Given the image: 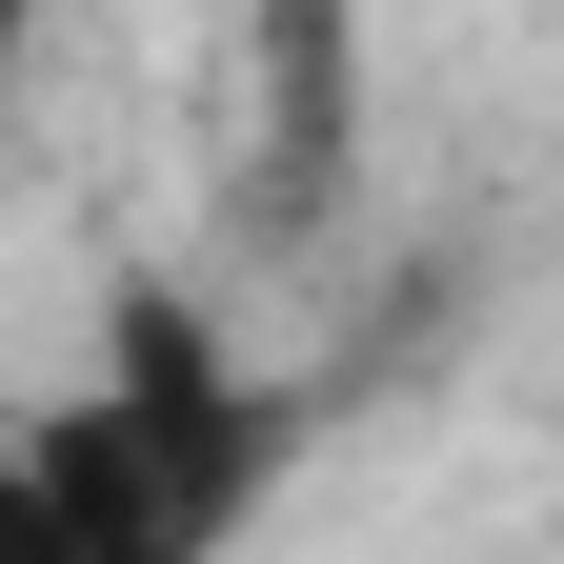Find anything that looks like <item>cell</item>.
<instances>
[{
  "label": "cell",
  "instance_id": "obj_1",
  "mask_svg": "<svg viewBox=\"0 0 564 564\" xmlns=\"http://www.w3.org/2000/svg\"><path fill=\"white\" fill-rule=\"evenodd\" d=\"M242 484H262V423H242L223 343H202L182 303H121V383L21 423V505H41L61 544H101V564H182V544H223Z\"/></svg>",
  "mask_w": 564,
  "mask_h": 564
},
{
  "label": "cell",
  "instance_id": "obj_2",
  "mask_svg": "<svg viewBox=\"0 0 564 564\" xmlns=\"http://www.w3.org/2000/svg\"><path fill=\"white\" fill-rule=\"evenodd\" d=\"M343 182V0H262V141H242V202L262 223H323Z\"/></svg>",
  "mask_w": 564,
  "mask_h": 564
},
{
  "label": "cell",
  "instance_id": "obj_3",
  "mask_svg": "<svg viewBox=\"0 0 564 564\" xmlns=\"http://www.w3.org/2000/svg\"><path fill=\"white\" fill-rule=\"evenodd\" d=\"M21 21H41V0H21Z\"/></svg>",
  "mask_w": 564,
  "mask_h": 564
}]
</instances>
